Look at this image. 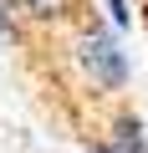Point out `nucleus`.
<instances>
[{"mask_svg":"<svg viewBox=\"0 0 148 153\" xmlns=\"http://www.w3.org/2000/svg\"><path fill=\"white\" fill-rule=\"evenodd\" d=\"M61 61L71 71L87 97L97 102H118L128 87H133V56L123 46V31L107 21V16H77L66 26V46H61Z\"/></svg>","mask_w":148,"mask_h":153,"instance_id":"f257e3e1","label":"nucleus"},{"mask_svg":"<svg viewBox=\"0 0 148 153\" xmlns=\"http://www.w3.org/2000/svg\"><path fill=\"white\" fill-rule=\"evenodd\" d=\"M10 5H16V16L26 21L31 36H41V31H66L71 21L82 16V0H10Z\"/></svg>","mask_w":148,"mask_h":153,"instance_id":"f03ea898","label":"nucleus"},{"mask_svg":"<svg viewBox=\"0 0 148 153\" xmlns=\"http://www.w3.org/2000/svg\"><path fill=\"white\" fill-rule=\"evenodd\" d=\"M107 153H148V123L133 112V107H118L107 117V133H102Z\"/></svg>","mask_w":148,"mask_h":153,"instance_id":"7ed1b4c3","label":"nucleus"},{"mask_svg":"<svg viewBox=\"0 0 148 153\" xmlns=\"http://www.w3.org/2000/svg\"><path fill=\"white\" fill-rule=\"evenodd\" d=\"M0 41H10V46L31 41V31H26V21L16 16V5H10V0H0Z\"/></svg>","mask_w":148,"mask_h":153,"instance_id":"20e7f679","label":"nucleus"},{"mask_svg":"<svg viewBox=\"0 0 148 153\" xmlns=\"http://www.w3.org/2000/svg\"><path fill=\"white\" fill-rule=\"evenodd\" d=\"M102 16H107L118 31H128V26H133V0H102Z\"/></svg>","mask_w":148,"mask_h":153,"instance_id":"39448f33","label":"nucleus"},{"mask_svg":"<svg viewBox=\"0 0 148 153\" xmlns=\"http://www.w3.org/2000/svg\"><path fill=\"white\" fill-rule=\"evenodd\" d=\"M82 153H107V143H102V138H92V143H87Z\"/></svg>","mask_w":148,"mask_h":153,"instance_id":"423d86ee","label":"nucleus"},{"mask_svg":"<svg viewBox=\"0 0 148 153\" xmlns=\"http://www.w3.org/2000/svg\"><path fill=\"white\" fill-rule=\"evenodd\" d=\"M143 31H148V0H143Z\"/></svg>","mask_w":148,"mask_h":153,"instance_id":"0eeeda50","label":"nucleus"}]
</instances>
